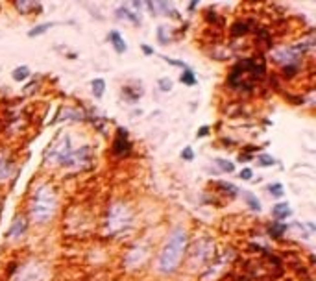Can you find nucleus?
<instances>
[{"label": "nucleus", "instance_id": "obj_1", "mask_svg": "<svg viewBox=\"0 0 316 281\" xmlns=\"http://www.w3.org/2000/svg\"><path fill=\"white\" fill-rule=\"evenodd\" d=\"M187 244V233L183 230H174L170 239L163 248L161 257H159V268L161 272H174L176 267L180 265L183 257V250Z\"/></svg>", "mask_w": 316, "mask_h": 281}, {"label": "nucleus", "instance_id": "obj_2", "mask_svg": "<svg viewBox=\"0 0 316 281\" xmlns=\"http://www.w3.org/2000/svg\"><path fill=\"white\" fill-rule=\"evenodd\" d=\"M50 159L63 167H80L82 163L89 161V148H82L80 152H74L70 148V139L65 135L59 140V144L50 150Z\"/></svg>", "mask_w": 316, "mask_h": 281}, {"label": "nucleus", "instance_id": "obj_3", "mask_svg": "<svg viewBox=\"0 0 316 281\" xmlns=\"http://www.w3.org/2000/svg\"><path fill=\"white\" fill-rule=\"evenodd\" d=\"M56 209V196L50 187H39L34 196V205H32V217L37 222H46Z\"/></svg>", "mask_w": 316, "mask_h": 281}, {"label": "nucleus", "instance_id": "obj_4", "mask_svg": "<svg viewBox=\"0 0 316 281\" xmlns=\"http://www.w3.org/2000/svg\"><path fill=\"white\" fill-rule=\"evenodd\" d=\"M130 222V211L124 207V205H115L111 211H109V218H107V226L111 232H117L120 228Z\"/></svg>", "mask_w": 316, "mask_h": 281}, {"label": "nucleus", "instance_id": "obj_5", "mask_svg": "<svg viewBox=\"0 0 316 281\" xmlns=\"http://www.w3.org/2000/svg\"><path fill=\"white\" fill-rule=\"evenodd\" d=\"M130 140H128V132L124 128H119L117 130V139L113 142V154L115 155H126L130 152Z\"/></svg>", "mask_w": 316, "mask_h": 281}, {"label": "nucleus", "instance_id": "obj_6", "mask_svg": "<svg viewBox=\"0 0 316 281\" xmlns=\"http://www.w3.org/2000/svg\"><path fill=\"white\" fill-rule=\"evenodd\" d=\"M109 41L113 43V47H115V50H117L119 54H122V52L126 50V41L120 37L119 32H111V34H109Z\"/></svg>", "mask_w": 316, "mask_h": 281}, {"label": "nucleus", "instance_id": "obj_7", "mask_svg": "<svg viewBox=\"0 0 316 281\" xmlns=\"http://www.w3.org/2000/svg\"><path fill=\"white\" fill-rule=\"evenodd\" d=\"M272 213H274V217L277 218V220H283V218L290 217V213H292V211H290L288 204H277L274 207V211H272Z\"/></svg>", "mask_w": 316, "mask_h": 281}, {"label": "nucleus", "instance_id": "obj_8", "mask_svg": "<svg viewBox=\"0 0 316 281\" xmlns=\"http://www.w3.org/2000/svg\"><path fill=\"white\" fill-rule=\"evenodd\" d=\"M11 172V163L9 159H6V155L0 154V180H6Z\"/></svg>", "mask_w": 316, "mask_h": 281}, {"label": "nucleus", "instance_id": "obj_9", "mask_svg": "<svg viewBox=\"0 0 316 281\" xmlns=\"http://www.w3.org/2000/svg\"><path fill=\"white\" fill-rule=\"evenodd\" d=\"M11 76H13L15 82H24V80L30 76L28 67H24V65H22V67H17V69L11 72Z\"/></svg>", "mask_w": 316, "mask_h": 281}, {"label": "nucleus", "instance_id": "obj_10", "mask_svg": "<svg viewBox=\"0 0 316 281\" xmlns=\"http://www.w3.org/2000/svg\"><path fill=\"white\" fill-rule=\"evenodd\" d=\"M104 91H105V82H104V80H102V78L94 80V82H92V93H94V96H96V98H100V96L104 94Z\"/></svg>", "mask_w": 316, "mask_h": 281}, {"label": "nucleus", "instance_id": "obj_11", "mask_svg": "<svg viewBox=\"0 0 316 281\" xmlns=\"http://www.w3.org/2000/svg\"><path fill=\"white\" fill-rule=\"evenodd\" d=\"M244 200H246V204L250 205L253 211H259L261 209V204H259V200L253 196V194H250V192H244Z\"/></svg>", "mask_w": 316, "mask_h": 281}, {"label": "nucleus", "instance_id": "obj_12", "mask_svg": "<svg viewBox=\"0 0 316 281\" xmlns=\"http://www.w3.org/2000/svg\"><path fill=\"white\" fill-rule=\"evenodd\" d=\"M285 230H287V226H285V224H272V226H270V235H272V237H275V239H279Z\"/></svg>", "mask_w": 316, "mask_h": 281}, {"label": "nucleus", "instance_id": "obj_13", "mask_svg": "<svg viewBox=\"0 0 316 281\" xmlns=\"http://www.w3.org/2000/svg\"><path fill=\"white\" fill-rule=\"evenodd\" d=\"M181 84H185V85H194V84H196V78H194V74H192L189 69H185V72L181 74Z\"/></svg>", "mask_w": 316, "mask_h": 281}, {"label": "nucleus", "instance_id": "obj_14", "mask_svg": "<svg viewBox=\"0 0 316 281\" xmlns=\"http://www.w3.org/2000/svg\"><path fill=\"white\" fill-rule=\"evenodd\" d=\"M54 24L52 22H45V24H41V26H35L32 32H30V37H35V35H41V34H45V30H48V28H52Z\"/></svg>", "mask_w": 316, "mask_h": 281}, {"label": "nucleus", "instance_id": "obj_15", "mask_svg": "<svg viewBox=\"0 0 316 281\" xmlns=\"http://www.w3.org/2000/svg\"><path fill=\"white\" fill-rule=\"evenodd\" d=\"M220 167V170H224V172H233L235 170V165H233L231 161H226V159H217L215 161Z\"/></svg>", "mask_w": 316, "mask_h": 281}, {"label": "nucleus", "instance_id": "obj_16", "mask_svg": "<svg viewBox=\"0 0 316 281\" xmlns=\"http://www.w3.org/2000/svg\"><path fill=\"white\" fill-rule=\"evenodd\" d=\"M259 163L263 165V167H272L275 161H274V157H270V155L263 154V155H259Z\"/></svg>", "mask_w": 316, "mask_h": 281}, {"label": "nucleus", "instance_id": "obj_17", "mask_svg": "<svg viewBox=\"0 0 316 281\" xmlns=\"http://www.w3.org/2000/svg\"><path fill=\"white\" fill-rule=\"evenodd\" d=\"M268 190L274 194V196H283V187L279 183H274V185H268Z\"/></svg>", "mask_w": 316, "mask_h": 281}, {"label": "nucleus", "instance_id": "obj_18", "mask_svg": "<svg viewBox=\"0 0 316 281\" xmlns=\"http://www.w3.org/2000/svg\"><path fill=\"white\" fill-rule=\"evenodd\" d=\"M119 15H126V17H128V19H130L132 22H135V24H139V19H137V17H134V15L130 13L128 9H124V7H119Z\"/></svg>", "mask_w": 316, "mask_h": 281}, {"label": "nucleus", "instance_id": "obj_19", "mask_svg": "<svg viewBox=\"0 0 316 281\" xmlns=\"http://www.w3.org/2000/svg\"><path fill=\"white\" fill-rule=\"evenodd\" d=\"M231 32H233V35H240V34H246V24H235L231 28Z\"/></svg>", "mask_w": 316, "mask_h": 281}, {"label": "nucleus", "instance_id": "obj_20", "mask_svg": "<svg viewBox=\"0 0 316 281\" xmlns=\"http://www.w3.org/2000/svg\"><path fill=\"white\" fill-rule=\"evenodd\" d=\"M30 7H34V4H28V2H17V9H21V11H28Z\"/></svg>", "mask_w": 316, "mask_h": 281}, {"label": "nucleus", "instance_id": "obj_21", "mask_svg": "<svg viewBox=\"0 0 316 281\" xmlns=\"http://www.w3.org/2000/svg\"><path fill=\"white\" fill-rule=\"evenodd\" d=\"M159 85H161L163 91H169L170 87H172V84H170V80H167V78H163V80H159Z\"/></svg>", "mask_w": 316, "mask_h": 281}, {"label": "nucleus", "instance_id": "obj_22", "mask_svg": "<svg viewBox=\"0 0 316 281\" xmlns=\"http://www.w3.org/2000/svg\"><path fill=\"white\" fill-rule=\"evenodd\" d=\"M181 157L183 159H187V161H190V159H192V148H185L181 152Z\"/></svg>", "mask_w": 316, "mask_h": 281}, {"label": "nucleus", "instance_id": "obj_23", "mask_svg": "<svg viewBox=\"0 0 316 281\" xmlns=\"http://www.w3.org/2000/svg\"><path fill=\"white\" fill-rule=\"evenodd\" d=\"M252 176H253V172L250 169H242V170H240V178H242V180H250Z\"/></svg>", "mask_w": 316, "mask_h": 281}, {"label": "nucleus", "instance_id": "obj_24", "mask_svg": "<svg viewBox=\"0 0 316 281\" xmlns=\"http://www.w3.org/2000/svg\"><path fill=\"white\" fill-rule=\"evenodd\" d=\"M207 132H209V128H207V126L200 128V132H198V137H205V135H207Z\"/></svg>", "mask_w": 316, "mask_h": 281}, {"label": "nucleus", "instance_id": "obj_25", "mask_svg": "<svg viewBox=\"0 0 316 281\" xmlns=\"http://www.w3.org/2000/svg\"><path fill=\"white\" fill-rule=\"evenodd\" d=\"M142 50H144V54H154V52H152V50L148 48V45H142Z\"/></svg>", "mask_w": 316, "mask_h": 281}]
</instances>
